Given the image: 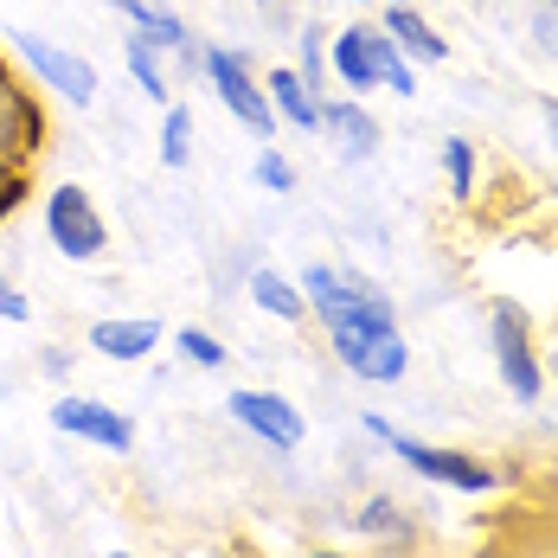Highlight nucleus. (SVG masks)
I'll use <instances>...</instances> for the list:
<instances>
[{"mask_svg": "<svg viewBox=\"0 0 558 558\" xmlns=\"http://www.w3.org/2000/svg\"><path fill=\"white\" fill-rule=\"evenodd\" d=\"M122 64H129L135 90H142L148 104H173V90H168V58H161V46H155V39L129 33V46H122Z\"/></svg>", "mask_w": 558, "mask_h": 558, "instance_id": "18", "label": "nucleus"}, {"mask_svg": "<svg viewBox=\"0 0 558 558\" xmlns=\"http://www.w3.org/2000/svg\"><path fill=\"white\" fill-rule=\"evenodd\" d=\"M475 173H482L475 142H469V135H444V180H449V193H456L462 206L475 199Z\"/></svg>", "mask_w": 558, "mask_h": 558, "instance_id": "20", "label": "nucleus"}, {"mask_svg": "<svg viewBox=\"0 0 558 558\" xmlns=\"http://www.w3.org/2000/svg\"><path fill=\"white\" fill-rule=\"evenodd\" d=\"M539 116H546V135H553V148H558V97H539Z\"/></svg>", "mask_w": 558, "mask_h": 558, "instance_id": "28", "label": "nucleus"}, {"mask_svg": "<svg viewBox=\"0 0 558 558\" xmlns=\"http://www.w3.org/2000/svg\"><path fill=\"white\" fill-rule=\"evenodd\" d=\"M206 84H213V97H219L225 110L238 116L244 129H257L264 142L277 135L282 122H277V110H270V97H264V84H257V64L244 52H231V46H206Z\"/></svg>", "mask_w": 558, "mask_h": 558, "instance_id": "7", "label": "nucleus"}, {"mask_svg": "<svg viewBox=\"0 0 558 558\" xmlns=\"http://www.w3.org/2000/svg\"><path fill=\"white\" fill-rule=\"evenodd\" d=\"M251 173H257V186H264V193H295V168L282 161L277 148H257V161H251Z\"/></svg>", "mask_w": 558, "mask_h": 558, "instance_id": "24", "label": "nucleus"}, {"mask_svg": "<svg viewBox=\"0 0 558 558\" xmlns=\"http://www.w3.org/2000/svg\"><path fill=\"white\" fill-rule=\"evenodd\" d=\"M546 7H553V13H558V0H546Z\"/></svg>", "mask_w": 558, "mask_h": 558, "instance_id": "35", "label": "nucleus"}, {"mask_svg": "<svg viewBox=\"0 0 558 558\" xmlns=\"http://www.w3.org/2000/svg\"><path fill=\"white\" fill-rule=\"evenodd\" d=\"M264 97H270V110H277V122H289V129H302V135H315V129H322V90H308L295 64H277V71L264 77Z\"/></svg>", "mask_w": 558, "mask_h": 558, "instance_id": "16", "label": "nucleus"}, {"mask_svg": "<svg viewBox=\"0 0 558 558\" xmlns=\"http://www.w3.org/2000/svg\"><path fill=\"white\" fill-rule=\"evenodd\" d=\"M295 71H302V84H308V90H322V77H328V39H322L315 26L302 33V64H295Z\"/></svg>", "mask_w": 558, "mask_h": 558, "instance_id": "25", "label": "nucleus"}, {"mask_svg": "<svg viewBox=\"0 0 558 558\" xmlns=\"http://www.w3.org/2000/svg\"><path fill=\"white\" fill-rule=\"evenodd\" d=\"M251 302L264 308V315H277V322H308V302H302V282L282 277V270H251Z\"/></svg>", "mask_w": 558, "mask_h": 558, "instance_id": "19", "label": "nucleus"}, {"mask_svg": "<svg viewBox=\"0 0 558 558\" xmlns=\"http://www.w3.org/2000/svg\"><path fill=\"white\" fill-rule=\"evenodd\" d=\"M379 33H386L411 64H444V58H449V39L424 20V13H417V7H386V13H379Z\"/></svg>", "mask_w": 558, "mask_h": 558, "instance_id": "15", "label": "nucleus"}, {"mask_svg": "<svg viewBox=\"0 0 558 558\" xmlns=\"http://www.w3.org/2000/svg\"><path fill=\"white\" fill-rule=\"evenodd\" d=\"M155 347H161V322H155V315H104V322L90 328V353L122 360V366L148 360Z\"/></svg>", "mask_w": 558, "mask_h": 558, "instance_id": "13", "label": "nucleus"}, {"mask_svg": "<svg viewBox=\"0 0 558 558\" xmlns=\"http://www.w3.org/2000/svg\"><path fill=\"white\" fill-rule=\"evenodd\" d=\"M0 322H13V328H20V322H33L26 289H20V282H7V277H0Z\"/></svg>", "mask_w": 558, "mask_h": 558, "instance_id": "26", "label": "nucleus"}, {"mask_svg": "<svg viewBox=\"0 0 558 558\" xmlns=\"http://www.w3.org/2000/svg\"><path fill=\"white\" fill-rule=\"evenodd\" d=\"M52 430L77 437V444L110 449V456H129V449H135V424H129L116 404H104V398H77V391L52 398Z\"/></svg>", "mask_w": 558, "mask_h": 558, "instance_id": "9", "label": "nucleus"}, {"mask_svg": "<svg viewBox=\"0 0 558 558\" xmlns=\"http://www.w3.org/2000/svg\"><path fill=\"white\" fill-rule=\"evenodd\" d=\"M46 135H52V122H46L39 84H26V77L0 58V161H7V168H33V161L46 155Z\"/></svg>", "mask_w": 558, "mask_h": 558, "instance_id": "4", "label": "nucleus"}, {"mask_svg": "<svg viewBox=\"0 0 558 558\" xmlns=\"http://www.w3.org/2000/svg\"><path fill=\"white\" fill-rule=\"evenodd\" d=\"M546 379H558V360H553V366H546Z\"/></svg>", "mask_w": 558, "mask_h": 558, "instance_id": "31", "label": "nucleus"}, {"mask_svg": "<svg viewBox=\"0 0 558 558\" xmlns=\"http://www.w3.org/2000/svg\"><path fill=\"white\" fill-rule=\"evenodd\" d=\"M225 411L238 417V430H251L264 449H302V437H308V417L295 411V398H282L270 386H238L225 398Z\"/></svg>", "mask_w": 558, "mask_h": 558, "instance_id": "8", "label": "nucleus"}, {"mask_svg": "<svg viewBox=\"0 0 558 558\" xmlns=\"http://www.w3.org/2000/svg\"><path fill=\"white\" fill-rule=\"evenodd\" d=\"M379 52H386V33H379L373 20H353L347 33L328 39V71L347 84V97L379 90Z\"/></svg>", "mask_w": 558, "mask_h": 558, "instance_id": "10", "label": "nucleus"}, {"mask_svg": "<svg viewBox=\"0 0 558 558\" xmlns=\"http://www.w3.org/2000/svg\"><path fill=\"white\" fill-rule=\"evenodd\" d=\"M7 46L33 71L39 90H52V104H71V110H90L97 104V64L84 52H64L52 39H39V33H7Z\"/></svg>", "mask_w": 558, "mask_h": 558, "instance_id": "5", "label": "nucleus"}, {"mask_svg": "<svg viewBox=\"0 0 558 558\" xmlns=\"http://www.w3.org/2000/svg\"><path fill=\"white\" fill-rule=\"evenodd\" d=\"M302 302H308V315L322 322V335L335 340H373L398 328V308H391V295L379 289L373 277H360V270H335V264H308L302 270Z\"/></svg>", "mask_w": 558, "mask_h": 558, "instance_id": "1", "label": "nucleus"}, {"mask_svg": "<svg viewBox=\"0 0 558 558\" xmlns=\"http://www.w3.org/2000/svg\"><path fill=\"white\" fill-rule=\"evenodd\" d=\"M347 7H373V0H347Z\"/></svg>", "mask_w": 558, "mask_h": 558, "instance_id": "32", "label": "nucleus"}, {"mask_svg": "<svg viewBox=\"0 0 558 558\" xmlns=\"http://www.w3.org/2000/svg\"><path fill=\"white\" fill-rule=\"evenodd\" d=\"M173 347H180V360H186V366H199V373H219L225 360H231V353H225V340L206 335V328H180Z\"/></svg>", "mask_w": 558, "mask_h": 558, "instance_id": "22", "label": "nucleus"}, {"mask_svg": "<svg viewBox=\"0 0 558 558\" xmlns=\"http://www.w3.org/2000/svg\"><path fill=\"white\" fill-rule=\"evenodd\" d=\"M360 424H366V437H379L411 475H424V482H437V488H456V495H495V488L507 482L495 462H482V456H469V449H444V444H424V437H404V430H391L379 411H366Z\"/></svg>", "mask_w": 558, "mask_h": 558, "instance_id": "2", "label": "nucleus"}, {"mask_svg": "<svg viewBox=\"0 0 558 558\" xmlns=\"http://www.w3.org/2000/svg\"><path fill=\"white\" fill-rule=\"evenodd\" d=\"M257 7H277V0H257Z\"/></svg>", "mask_w": 558, "mask_h": 558, "instance_id": "34", "label": "nucleus"}, {"mask_svg": "<svg viewBox=\"0 0 558 558\" xmlns=\"http://www.w3.org/2000/svg\"><path fill=\"white\" fill-rule=\"evenodd\" d=\"M46 238H52L58 257H71V264H97L104 251H110V225H104V206L77 186V180H58L52 193H46Z\"/></svg>", "mask_w": 558, "mask_h": 558, "instance_id": "3", "label": "nucleus"}, {"mask_svg": "<svg viewBox=\"0 0 558 558\" xmlns=\"http://www.w3.org/2000/svg\"><path fill=\"white\" fill-rule=\"evenodd\" d=\"M353 533L386 539V546H404V539H417V520L391 501V495H366V501L353 507Z\"/></svg>", "mask_w": 558, "mask_h": 558, "instance_id": "17", "label": "nucleus"}, {"mask_svg": "<svg viewBox=\"0 0 558 558\" xmlns=\"http://www.w3.org/2000/svg\"><path fill=\"white\" fill-rule=\"evenodd\" d=\"M26 199H33V168H7V161H0V225L13 219Z\"/></svg>", "mask_w": 558, "mask_h": 558, "instance_id": "23", "label": "nucleus"}, {"mask_svg": "<svg viewBox=\"0 0 558 558\" xmlns=\"http://www.w3.org/2000/svg\"><path fill=\"white\" fill-rule=\"evenodd\" d=\"M186 161H193V110L168 104V116H161V168H186Z\"/></svg>", "mask_w": 558, "mask_h": 558, "instance_id": "21", "label": "nucleus"}, {"mask_svg": "<svg viewBox=\"0 0 558 558\" xmlns=\"http://www.w3.org/2000/svg\"><path fill=\"white\" fill-rule=\"evenodd\" d=\"M379 7H417V0H379Z\"/></svg>", "mask_w": 558, "mask_h": 558, "instance_id": "30", "label": "nucleus"}, {"mask_svg": "<svg viewBox=\"0 0 558 558\" xmlns=\"http://www.w3.org/2000/svg\"><path fill=\"white\" fill-rule=\"evenodd\" d=\"M39 366H46V379H64V373H71V353H64V347H46Z\"/></svg>", "mask_w": 558, "mask_h": 558, "instance_id": "27", "label": "nucleus"}, {"mask_svg": "<svg viewBox=\"0 0 558 558\" xmlns=\"http://www.w3.org/2000/svg\"><path fill=\"white\" fill-rule=\"evenodd\" d=\"M110 7L129 20V33H142V39H155L161 52L199 64V58H193V33H186V20H180V13H168L161 0H110Z\"/></svg>", "mask_w": 558, "mask_h": 558, "instance_id": "14", "label": "nucleus"}, {"mask_svg": "<svg viewBox=\"0 0 558 558\" xmlns=\"http://www.w3.org/2000/svg\"><path fill=\"white\" fill-rule=\"evenodd\" d=\"M295 558H347V553H328V546H308V553H295Z\"/></svg>", "mask_w": 558, "mask_h": 558, "instance_id": "29", "label": "nucleus"}, {"mask_svg": "<svg viewBox=\"0 0 558 558\" xmlns=\"http://www.w3.org/2000/svg\"><path fill=\"white\" fill-rule=\"evenodd\" d=\"M110 558H135V553H110Z\"/></svg>", "mask_w": 558, "mask_h": 558, "instance_id": "33", "label": "nucleus"}, {"mask_svg": "<svg viewBox=\"0 0 558 558\" xmlns=\"http://www.w3.org/2000/svg\"><path fill=\"white\" fill-rule=\"evenodd\" d=\"M488 347H495V373H501V386L513 391L520 404H539V391H546V366H539V353H533L526 308L495 302V308H488Z\"/></svg>", "mask_w": 558, "mask_h": 558, "instance_id": "6", "label": "nucleus"}, {"mask_svg": "<svg viewBox=\"0 0 558 558\" xmlns=\"http://www.w3.org/2000/svg\"><path fill=\"white\" fill-rule=\"evenodd\" d=\"M335 360L353 379H366V386H398L411 373V347H404L398 328H386V335H373V340H340Z\"/></svg>", "mask_w": 558, "mask_h": 558, "instance_id": "11", "label": "nucleus"}, {"mask_svg": "<svg viewBox=\"0 0 558 558\" xmlns=\"http://www.w3.org/2000/svg\"><path fill=\"white\" fill-rule=\"evenodd\" d=\"M322 135L335 142L340 161H373L379 155V116L360 97H322Z\"/></svg>", "mask_w": 558, "mask_h": 558, "instance_id": "12", "label": "nucleus"}]
</instances>
